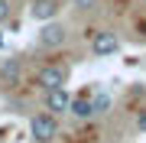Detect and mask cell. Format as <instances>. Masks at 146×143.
Masks as SVG:
<instances>
[{
	"label": "cell",
	"mask_w": 146,
	"mask_h": 143,
	"mask_svg": "<svg viewBox=\"0 0 146 143\" xmlns=\"http://www.w3.org/2000/svg\"><path fill=\"white\" fill-rule=\"evenodd\" d=\"M72 7H75L78 13H91V10L101 7V0H72Z\"/></svg>",
	"instance_id": "30bf717a"
},
{
	"label": "cell",
	"mask_w": 146,
	"mask_h": 143,
	"mask_svg": "<svg viewBox=\"0 0 146 143\" xmlns=\"http://www.w3.org/2000/svg\"><path fill=\"white\" fill-rule=\"evenodd\" d=\"M23 85V59L10 55L0 62V91H13Z\"/></svg>",
	"instance_id": "3957f363"
},
{
	"label": "cell",
	"mask_w": 146,
	"mask_h": 143,
	"mask_svg": "<svg viewBox=\"0 0 146 143\" xmlns=\"http://www.w3.org/2000/svg\"><path fill=\"white\" fill-rule=\"evenodd\" d=\"M68 104H72V98H68L65 88H49L46 91V111L49 114H68Z\"/></svg>",
	"instance_id": "8992f818"
},
{
	"label": "cell",
	"mask_w": 146,
	"mask_h": 143,
	"mask_svg": "<svg viewBox=\"0 0 146 143\" xmlns=\"http://www.w3.org/2000/svg\"><path fill=\"white\" fill-rule=\"evenodd\" d=\"M136 127H140V130L146 133V107H143V111H140V114H136Z\"/></svg>",
	"instance_id": "7c38bea8"
},
{
	"label": "cell",
	"mask_w": 146,
	"mask_h": 143,
	"mask_svg": "<svg viewBox=\"0 0 146 143\" xmlns=\"http://www.w3.org/2000/svg\"><path fill=\"white\" fill-rule=\"evenodd\" d=\"M107 107H110V98L104 94V91H91V111L94 114H104Z\"/></svg>",
	"instance_id": "9c48e42d"
},
{
	"label": "cell",
	"mask_w": 146,
	"mask_h": 143,
	"mask_svg": "<svg viewBox=\"0 0 146 143\" xmlns=\"http://www.w3.org/2000/svg\"><path fill=\"white\" fill-rule=\"evenodd\" d=\"M62 43H65V26L55 23V20H49L46 26L39 29V46L42 49H58Z\"/></svg>",
	"instance_id": "5b68a950"
},
{
	"label": "cell",
	"mask_w": 146,
	"mask_h": 143,
	"mask_svg": "<svg viewBox=\"0 0 146 143\" xmlns=\"http://www.w3.org/2000/svg\"><path fill=\"white\" fill-rule=\"evenodd\" d=\"M29 137L36 140V143H49V140H55L58 137V117L55 114H33V120H29Z\"/></svg>",
	"instance_id": "6da1fadb"
},
{
	"label": "cell",
	"mask_w": 146,
	"mask_h": 143,
	"mask_svg": "<svg viewBox=\"0 0 146 143\" xmlns=\"http://www.w3.org/2000/svg\"><path fill=\"white\" fill-rule=\"evenodd\" d=\"M7 16H10V0H0V23H7Z\"/></svg>",
	"instance_id": "8fae6325"
},
{
	"label": "cell",
	"mask_w": 146,
	"mask_h": 143,
	"mask_svg": "<svg viewBox=\"0 0 146 143\" xmlns=\"http://www.w3.org/2000/svg\"><path fill=\"white\" fill-rule=\"evenodd\" d=\"M65 81H68V65L65 62H46L39 69L36 75V85L42 91H49V88H65Z\"/></svg>",
	"instance_id": "7a4b0ae2"
},
{
	"label": "cell",
	"mask_w": 146,
	"mask_h": 143,
	"mask_svg": "<svg viewBox=\"0 0 146 143\" xmlns=\"http://www.w3.org/2000/svg\"><path fill=\"white\" fill-rule=\"evenodd\" d=\"M58 0H33V7H29V16L33 20H39V23H49V20H55L58 16Z\"/></svg>",
	"instance_id": "52a82bcc"
},
{
	"label": "cell",
	"mask_w": 146,
	"mask_h": 143,
	"mask_svg": "<svg viewBox=\"0 0 146 143\" xmlns=\"http://www.w3.org/2000/svg\"><path fill=\"white\" fill-rule=\"evenodd\" d=\"M68 114L81 117V120L94 117V111H91V91H88V94H81V98H72V104H68Z\"/></svg>",
	"instance_id": "ba28073f"
},
{
	"label": "cell",
	"mask_w": 146,
	"mask_h": 143,
	"mask_svg": "<svg viewBox=\"0 0 146 143\" xmlns=\"http://www.w3.org/2000/svg\"><path fill=\"white\" fill-rule=\"evenodd\" d=\"M91 52L98 55V59L120 52V36H117L114 29H101V33H94V39H91Z\"/></svg>",
	"instance_id": "277c9868"
}]
</instances>
